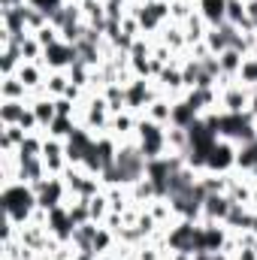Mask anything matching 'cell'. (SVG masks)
<instances>
[{"label":"cell","mask_w":257,"mask_h":260,"mask_svg":"<svg viewBox=\"0 0 257 260\" xmlns=\"http://www.w3.org/2000/svg\"><path fill=\"white\" fill-rule=\"evenodd\" d=\"M79 127V121L76 118H70V115H58L52 124H49V130H46V136H55V139H67L73 130Z\"/></svg>","instance_id":"cell-24"},{"label":"cell","mask_w":257,"mask_h":260,"mask_svg":"<svg viewBox=\"0 0 257 260\" xmlns=\"http://www.w3.org/2000/svg\"><path fill=\"white\" fill-rule=\"evenodd\" d=\"M248 58H254V61H257V46L251 49V55H248Z\"/></svg>","instance_id":"cell-35"},{"label":"cell","mask_w":257,"mask_h":260,"mask_svg":"<svg viewBox=\"0 0 257 260\" xmlns=\"http://www.w3.org/2000/svg\"><path fill=\"white\" fill-rule=\"evenodd\" d=\"M245 21H248L245 0H227V24H233V27H242Z\"/></svg>","instance_id":"cell-27"},{"label":"cell","mask_w":257,"mask_h":260,"mask_svg":"<svg viewBox=\"0 0 257 260\" xmlns=\"http://www.w3.org/2000/svg\"><path fill=\"white\" fill-rule=\"evenodd\" d=\"M248 103H251V88H245L239 82H230L227 88L218 91L221 112H248Z\"/></svg>","instance_id":"cell-5"},{"label":"cell","mask_w":257,"mask_h":260,"mask_svg":"<svg viewBox=\"0 0 257 260\" xmlns=\"http://www.w3.org/2000/svg\"><path fill=\"white\" fill-rule=\"evenodd\" d=\"M88 209H91V221H94V224H103V221H106V215L112 212L106 191H100L97 197H91V200H88Z\"/></svg>","instance_id":"cell-23"},{"label":"cell","mask_w":257,"mask_h":260,"mask_svg":"<svg viewBox=\"0 0 257 260\" xmlns=\"http://www.w3.org/2000/svg\"><path fill=\"white\" fill-rule=\"evenodd\" d=\"M251 21H254V34H257V18H251Z\"/></svg>","instance_id":"cell-36"},{"label":"cell","mask_w":257,"mask_h":260,"mask_svg":"<svg viewBox=\"0 0 257 260\" xmlns=\"http://www.w3.org/2000/svg\"><path fill=\"white\" fill-rule=\"evenodd\" d=\"M43 142L46 133H27L24 142L18 145V157H43Z\"/></svg>","instance_id":"cell-22"},{"label":"cell","mask_w":257,"mask_h":260,"mask_svg":"<svg viewBox=\"0 0 257 260\" xmlns=\"http://www.w3.org/2000/svg\"><path fill=\"white\" fill-rule=\"evenodd\" d=\"M34 37L40 40V46H43V49H49V46H55V43H61V30H58V27H52V24H46V27H40V30H37Z\"/></svg>","instance_id":"cell-28"},{"label":"cell","mask_w":257,"mask_h":260,"mask_svg":"<svg viewBox=\"0 0 257 260\" xmlns=\"http://www.w3.org/2000/svg\"><path fill=\"white\" fill-rule=\"evenodd\" d=\"M182 30H185V40H188V46H194V43H203V40H206V30H209V24L203 21V15H200V12H194L188 21H182Z\"/></svg>","instance_id":"cell-16"},{"label":"cell","mask_w":257,"mask_h":260,"mask_svg":"<svg viewBox=\"0 0 257 260\" xmlns=\"http://www.w3.org/2000/svg\"><path fill=\"white\" fill-rule=\"evenodd\" d=\"M245 12L248 18H257V0H245Z\"/></svg>","instance_id":"cell-30"},{"label":"cell","mask_w":257,"mask_h":260,"mask_svg":"<svg viewBox=\"0 0 257 260\" xmlns=\"http://www.w3.org/2000/svg\"><path fill=\"white\" fill-rule=\"evenodd\" d=\"M127 3V9H136V6H145V3H151V0H124Z\"/></svg>","instance_id":"cell-33"},{"label":"cell","mask_w":257,"mask_h":260,"mask_svg":"<svg viewBox=\"0 0 257 260\" xmlns=\"http://www.w3.org/2000/svg\"><path fill=\"white\" fill-rule=\"evenodd\" d=\"M197 12L203 15V21L209 27H218L227 21V0H200L197 3Z\"/></svg>","instance_id":"cell-8"},{"label":"cell","mask_w":257,"mask_h":260,"mask_svg":"<svg viewBox=\"0 0 257 260\" xmlns=\"http://www.w3.org/2000/svg\"><path fill=\"white\" fill-rule=\"evenodd\" d=\"M18 52H21V58L24 61H34V64H43V46H40V40L34 37V34H27L21 43H18Z\"/></svg>","instance_id":"cell-21"},{"label":"cell","mask_w":257,"mask_h":260,"mask_svg":"<svg viewBox=\"0 0 257 260\" xmlns=\"http://www.w3.org/2000/svg\"><path fill=\"white\" fill-rule=\"evenodd\" d=\"M64 3H79V0H64Z\"/></svg>","instance_id":"cell-37"},{"label":"cell","mask_w":257,"mask_h":260,"mask_svg":"<svg viewBox=\"0 0 257 260\" xmlns=\"http://www.w3.org/2000/svg\"><path fill=\"white\" fill-rule=\"evenodd\" d=\"M236 82H239V85H245V88H251V91L257 88V61H254V58H248V55H245V61H242L239 73H236Z\"/></svg>","instance_id":"cell-26"},{"label":"cell","mask_w":257,"mask_h":260,"mask_svg":"<svg viewBox=\"0 0 257 260\" xmlns=\"http://www.w3.org/2000/svg\"><path fill=\"white\" fill-rule=\"evenodd\" d=\"M142 115H145V118H151L154 124L170 127V118H173V100H170V97H157L154 103H148V109H145Z\"/></svg>","instance_id":"cell-12"},{"label":"cell","mask_w":257,"mask_h":260,"mask_svg":"<svg viewBox=\"0 0 257 260\" xmlns=\"http://www.w3.org/2000/svg\"><path fill=\"white\" fill-rule=\"evenodd\" d=\"M194 236H197V221L179 218L176 224L167 227V248L179 254H194Z\"/></svg>","instance_id":"cell-4"},{"label":"cell","mask_w":257,"mask_h":260,"mask_svg":"<svg viewBox=\"0 0 257 260\" xmlns=\"http://www.w3.org/2000/svg\"><path fill=\"white\" fill-rule=\"evenodd\" d=\"M136 142H139V151H142L145 160H157V157L170 154V148H167V127H164V124H154V121L145 118V115H139Z\"/></svg>","instance_id":"cell-2"},{"label":"cell","mask_w":257,"mask_h":260,"mask_svg":"<svg viewBox=\"0 0 257 260\" xmlns=\"http://www.w3.org/2000/svg\"><path fill=\"white\" fill-rule=\"evenodd\" d=\"M170 260H194V254H179V251H173V257Z\"/></svg>","instance_id":"cell-34"},{"label":"cell","mask_w":257,"mask_h":260,"mask_svg":"<svg viewBox=\"0 0 257 260\" xmlns=\"http://www.w3.org/2000/svg\"><path fill=\"white\" fill-rule=\"evenodd\" d=\"M230 206H233V200L227 194H209L203 200V215H200V221H203V224H224Z\"/></svg>","instance_id":"cell-7"},{"label":"cell","mask_w":257,"mask_h":260,"mask_svg":"<svg viewBox=\"0 0 257 260\" xmlns=\"http://www.w3.org/2000/svg\"><path fill=\"white\" fill-rule=\"evenodd\" d=\"M46 94L49 97H64V91L70 88V73L67 70H52L49 76H46Z\"/></svg>","instance_id":"cell-18"},{"label":"cell","mask_w":257,"mask_h":260,"mask_svg":"<svg viewBox=\"0 0 257 260\" xmlns=\"http://www.w3.org/2000/svg\"><path fill=\"white\" fill-rule=\"evenodd\" d=\"M194 260H215V251H194Z\"/></svg>","instance_id":"cell-32"},{"label":"cell","mask_w":257,"mask_h":260,"mask_svg":"<svg viewBox=\"0 0 257 260\" xmlns=\"http://www.w3.org/2000/svg\"><path fill=\"white\" fill-rule=\"evenodd\" d=\"M254 130H257V118H254Z\"/></svg>","instance_id":"cell-38"},{"label":"cell","mask_w":257,"mask_h":260,"mask_svg":"<svg viewBox=\"0 0 257 260\" xmlns=\"http://www.w3.org/2000/svg\"><path fill=\"white\" fill-rule=\"evenodd\" d=\"M254 164H257V139H251V142H242L236 148V170L239 173H251Z\"/></svg>","instance_id":"cell-19"},{"label":"cell","mask_w":257,"mask_h":260,"mask_svg":"<svg viewBox=\"0 0 257 260\" xmlns=\"http://www.w3.org/2000/svg\"><path fill=\"white\" fill-rule=\"evenodd\" d=\"M197 118H200V115H197L191 106H188V100H185V97H182V100H173V118H170V127L188 130Z\"/></svg>","instance_id":"cell-13"},{"label":"cell","mask_w":257,"mask_h":260,"mask_svg":"<svg viewBox=\"0 0 257 260\" xmlns=\"http://www.w3.org/2000/svg\"><path fill=\"white\" fill-rule=\"evenodd\" d=\"M242 61H245V55H242V52H236V49H224V52L218 55L221 73H224V76H230V79H236V73H239Z\"/></svg>","instance_id":"cell-20"},{"label":"cell","mask_w":257,"mask_h":260,"mask_svg":"<svg viewBox=\"0 0 257 260\" xmlns=\"http://www.w3.org/2000/svg\"><path fill=\"white\" fill-rule=\"evenodd\" d=\"M27 106L24 100H0V124H18Z\"/></svg>","instance_id":"cell-17"},{"label":"cell","mask_w":257,"mask_h":260,"mask_svg":"<svg viewBox=\"0 0 257 260\" xmlns=\"http://www.w3.org/2000/svg\"><path fill=\"white\" fill-rule=\"evenodd\" d=\"M73 260H76V257H73Z\"/></svg>","instance_id":"cell-40"},{"label":"cell","mask_w":257,"mask_h":260,"mask_svg":"<svg viewBox=\"0 0 257 260\" xmlns=\"http://www.w3.org/2000/svg\"><path fill=\"white\" fill-rule=\"evenodd\" d=\"M27 6L40 9V12H46V15H52V12H58V9L64 6V0H27Z\"/></svg>","instance_id":"cell-29"},{"label":"cell","mask_w":257,"mask_h":260,"mask_svg":"<svg viewBox=\"0 0 257 260\" xmlns=\"http://www.w3.org/2000/svg\"><path fill=\"white\" fill-rule=\"evenodd\" d=\"M30 109H34V115H37V121H40V130H43V133H46L49 124L58 118L55 97H34V100H30Z\"/></svg>","instance_id":"cell-9"},{"label":"cell","mask_w":257,"mask_h":260,"mask_svg":"<svg viewBox=\"0 0 257 260\" xmlns=\"http://www.w3.org/2000/svg\"><path fill=\"white\" fill-rule=\"evenodd\" d=\"M248 221H251V206L233 203L230 212H227V218H224V227H227L230 233H242V230H248Z\"/></svg>","instance_id":"cell-10"},{"label":"cell","mask_w":257,"mask_h":260,"mask_svg":"<svg viewBox=\"0 0 257 260\" xmlns=\"http://www.w3.org/2000/svg\"><path fill=\"white\" fill-rule=\"evenodd\" d=\"M0 100H24V103H30V91L24 88V82L18 76H3V82H0Z\"/></svg>","instance_id":"cell-11"},{"label":"cell","mask_w":257,"mask_h":260,"mask_svg":"<svg viewBox=\"0 0 257 260\" xmlns=\"http://www.w3.org/2000/svg\"><path fill=\"white\" fill-rule=\"evenodd\" d=\"M3 212L15 224H27L30 215L37 212V194H34V188L24 185V182L3 185Z\"/></svg>","instance_id":"cell-1"},{"label":"cell","mask_w":257,"mask_h":260,"mask_svg":"<svg viewBox=\"0 0 257 260\" xmlns=\"http://www.w3.org/2000/svg\"><path fill=\"white\" fill-rule=\"evenodd\" d=\"M21 3H27V0H0V12L3 9H12V6H21Z\"/></svg>","instance_id":"cell-31"},{"label":"cell","mask_w":257,"mask_h":260,"mask_svg":"<svg viewBox=\"0 0 257 260\" xmlns=\"http://www.w3.org/2000/svg\"><path fill=\"white\" fill-rule=\"evenodd\" d=\"M236 148H239L236 142L218 136V142L212 145V151H209V157H206V170H209V173H218V176L233 173V170H236Z\"/></svg>","instance_id":"cell-3"},{"label":"cell","mask_w":257,"mask_h":260,"mask_svg":"<svg viewBox=\"0 0 257 260\" xmlns=\"http://www.w3.org/2000/svg\"><path fill=\"white\" fill-rule=\"evenodd\" d=\"M24 136H27V130H21L18 124H3V130H0V148H3V154L18 151V145L24 142Z\"/></svg>","instance_id":"cell-15"},{"label":"cell","mask_w":257,"mask_h":260,"mask_svg":"<svg viewBox=\"0 0 257 260\" xmlns=\"http://www.w3.org/2000/svg\"><path fill=\"white\" fill-rule=\"evenodd\" d=\"M127 194L133 203H139V206H148L151 200H157V188H154V182L145 176V179H139V182H133L127 188Z\"/></svg>","instance_id":"cell-14"},{"label":"cell","mask_w":257,"mask_h":260,"mask_svg":"<svg viewBox=\"0 0 257 260\" xmlns=\"http://www.w3.org/2000/svg\"><path fill=\"white\" fill-rule=\"evenodd\" d=\"M79 61V49L76 46H70V43H55V46H49L46 52H43V67L52 73V70H70V67Z\"/></svg>","instance_id":"cell-6"},{"label":"cell","mask_w":257,"mask_h":260,"mask_svg":"<svg viewBox=\"0 0 257 260\" xmlns=\"http://www.w3.org/2000/svg\"><path fill=\"white\" fill-rule=\"evenodd\" d=\"M200 76H203V64L194 61V58H185V61H182V82H185V91L197 88Z\"/></svg>","instance_id":"cell-25"},{"label":"cell","mask_w":257,"mask_h":260,"mask_svg":"<svg viewBox=\"0 0 257 260\" xmlns=\"http://www.w3.org/2000/svg\"><path fill=\"white\" fill-rule=\"evenodd\" d=\"M254 212H257V209H254Z\"/></svg>","instance_id":"cell-39"}]
</instances>
